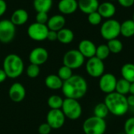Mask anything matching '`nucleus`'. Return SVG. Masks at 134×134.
Wrapping results in <instances>:
<instances>
[{
	"label": "nucleus",
	"mask_w": 134,
	"mask_h": 134,
	"mask_svg": "<svg viewBox=\"0 0 134 134\" xmlns=\"http://www.w3.org/2000/svg\"><path fill=\"white\" fill-rule=\"evenodd\" d=\"M61 90L65 98L75 99L79 100L86 94L88 84L82 76L73 75L70 79L64 82Z\"/></svg>",
	"instance_id": "1"
},
{
	"label": "nucleus",
	"mask_w": 134,
	"mask_h": 134,
	"mask_svg": "<svg viewBox=\"0 0 134 134\" xmlns=\"http://www.w3.org/2000/svg\"><path fill=\"white\" fill-rule=\"evenodd\" d=\"M104 103L106 104L109 113L118 117L126 115L130 108L126 96L118 93L115 91L107 94Z\"/></svg>",
	"instance_id": "2"
},
{
	"label": "nucleus",
	"mask_w": 134,
	"mask_h": 134,
	"mask_svg": "<svg viewBox=\"0 0 134 134\" xmlns=\"http://www.w3.org/2000/svg\"><path fill=\"white\" fill-rule=\"evenodd\" d=\"M2 69L5 72L7 78L16 79L20 77L24 72V61L22 58L17 54H8L3 60Z\"/></svg>",
	"instance_id": "3"
},
{
	"label": "nucleus",
	"mask_w": 134,
	"mask_h": 134,
	"mask_svg": "<svg viewBox=\"0 0 134 134\" xmlns=\"http://www.w3.org/2000/svg\"><path fill=\"white\" fill-rule=\"evenodd\" d=\"M82 130L85 134H104L107 130V123L104 119L93 115L84 121Z\"/></svg>",
	"instance_id": "4"
},
{
	"label": "nucleus",
	"mask_w": 134,
	"mask_h": 134,
	"mask_svg": "<svg viewBox=\"0 0 134 134\" xmlns=\"http://www.w3.org/2000/svg\"><path fill=\"white\" fill-rule=\"evenodd\" d=\"M120 27L121 23L119 21L112 18L108 19L100 26V35L107 41L118 38L120 35Z\"/></svg>",
	"instance_id": "5"
},
{
	"label": "nucleus",
	"mask_w": 134,
	"mask_h": 134,
	"mask_svg": "<svg viewBox=\"0 0 134 134\" xmlns=\"http://www.w3.org/2000/svg\"><path fill=\"white\" fill-rule=\"evenodd\" d=\"M61 110L66 118L71 120H77L82 114V108L78 100L65 98Z\"/></svg>",
	"instance_id": "6"
},
{
	"label": "nucleus",
	"mask_w": 134,
	"mask_h": 134,
	"mask_svg": "<svg viewBox=\"0 0 134 134\" xmlns=\"http://www.w3.org/2000/svg\"><path fill=\"white\" fill-rule=\"evenodd\" d=\"M85 63V57L78 49H70L63 57V65L71 69H78Z\"/></svg>",
	"instance_id": "7"
},
{
	"label": "nucleus",
	"mask_w": 134,
	"mask_h": 134,
	"mask_svg": "<svg viewBox=\"0 0 134 134\" xmlns=\"http://www.w3.org/2000/svg\"><path fill=\"white\" fill-rule=\"evenodd\" d=\"M16 35V26L10 20H0V42L3 44L11 42Z\"/></svg>",
	"instance_id": "8"
},
{
	"label": "nucleus",
	"mask_w": 134,
	"mask_h": 134,
	"mask_svg": "<svg viewBox=\"0 0 134 134\" xmlns=\"http://www.w3.org/2000/svg\"><path fill=\"white\" fill-rule=\"evenodd\" d=\"M27 32L28 37L31 39L37 42H41L46 39L49 28L46 24L35 22L29 25Z\"/></svg>",
	"instance_id": "9"
},
{
	"label": "nucleus",
	"mask_w": 134,
	"mask_h": 134,
	"mask_svg": "<svg viewBox=\"0 0 134 134\" xmlns=\"http://www.w3.org/2000/svg\"><path fill=\"white\" fill-rule=\"evenodd\" d=\"M86 70L87 74L93 78H100L104 74L105 65L103 60L97 57L88 59L86 63Z\"/></svg>",
	"instance_id": "10"
},
{
	"label": "nucleus",
	"mask_w": 134,
	"mask_h": 134,
	"mask_svg": "<svg viewBox=\"0 0 134 134\" xmlns=\"http://www.w3.org/2000/svg\"><path fill=\"white\" fill-rule=\"evenodd\" d=\"M65 119L61 109H50L46 115V122L52 130H58L64 125Z\"/></svg>",
	"instance_id": "11"
},
{
	"label": "nucleus",
	"mask_w": 134,
	"mask_h": 134,
	"mask_svg": "<svg viewBox=\"0 0 134 134\" xmlns=\"http://www.w3.org/2000/svg\"><path fill=\"white\" fill-rule=\"evenodd\" d=\"M118 79L111 73H104L100 77L99 88L101 92L108 94L115 91Z\"/></svg>",
	"instance_id": "12"
},
{
	"label": "nucleus",
	"mask_w": 134,
	"mask_h": 134,
	"mask_svg": "<svg viewBox=\"0 0 134 134\" xmlns=\"http://www.w3.org/2000/svg\"><path fill=\"white\" fill-rule=\"evenodd\" d=\"M49 58V53L46 49L43 47H36L33 49L28 56L30 64H34L36 65H42L45 64Z\"/></svg>",
	"instance_id": "13"
},
{
	"label": "nucleus",
	"mask_w": 134,
	"mask_h": 134,
	"mask_svg": "<svg viewBox=\"0 0 134 134\" xmlns=\"http://www.w3.org/2000/svg\"><path fill=\"white\" fill-rule=\"evenodd\" d=\"M9 97L15 103L21 102L26 97V90L20 82H14L9 90Z\"/></svg>",
	"instance_id": "14"
},
{
	"label": "nucleus",
	"mask_w": 134,
	"mask_h": 134,
	"mask_svg": "<svg viewBox=\"0 0 134 134\" xmlns=\"http://www.w3.org/2000/svg\"><path fill=\"white\" fill-rule=\"evenodd\" d=\"M97 46L93 42L89 39H83L82 40L78 47V50L82 54L85 58H91L95 57L96 54Z\"/></svg>",
	"instance_id": "15"
},
{
	"label": "nucleus",
	"mask_w": 134,
	"mask_h": 134,
	"mask_svg": "<svg viewBox=\"0 0 134 134\" xmlns=\"http://www.w3.org/2000/svg\"><path fill=\"white\" fill-rule=\"evenodd\" d=\"M79 9L77 0H60L58 2V9L61 14L70 15L76 12Z\"/></svg>",
	"instance_id": "16"
},
{
	"label": "nucleus",
	"mask_w": 134,
	"mask_h": 134,
	"mask_svg": "<svg viewBox=\"0 0 134 134\" xmlns=\"http://www.w3.org/2000/svg\"><path fill=\"white\" fill-rule=\"evenodd\" d=\"M66 24V20L64 15L62 14H56L49 18V20L46 24L49 30L58 31L64 27Z\"/></svg>",
	"instance_id": "17"
},
{
	"label": "nucleus",
	"mask_w": 134,
	"mask_h": 134,
	"mask_svg": "<svg viewBox=\"0 0 134 134\" xmlns=\"http://www.w3.org/2000/svg\"><path fill=\"white\" fill-rule=\"evenodd\" d=\"M97 12L100 14V16L103 18L110 19L115 16L116 13V7L110 1L104 2L102 3H100Z\"/></svg>",
	"instance_id": "18"
},
{
	"label": "nucleus",
	"mask_w": 134,
	"mask_h": 134,
	"mask_svg": "<svg viewBox=\"0 0 134 134\" xmlns=\"http://www.w3.org/2000/svg\"><path fill=\"white\" fill-rule=\"evenodd\" d=\"M100 2L98 0H79V9L85 14H90L98 9Z\"/></svg>",
	"instance_id": "19"
},
{
	"label": "nucleus",
	"mask_w": 134,
	"mask_h": 134,
	"mask_svg": "<svg viewBox=\"0 0 134 134\" xmlns=\"http://www.w3.org/2000/svg\"><path fill=\"white\" fill-rule=\"evenodd\" d=\"M28 17L29 16L27 10L24 9H17L12 13L10 20L15 26H21L27 23Z\"/></svg>",
	"instance_id": "20"
},
{
	"label": "nucleus",
	"mask_w": 134,
	"mask_h": 134,
	"mask_svg": "<svg viewBox=\"0 0 134 134\" xmlns=\"http://www.w3.org/2000/svg\"><path fill=\"white\" fill-rule=\"evenodd\" d=\"M63 83L64 82L59 78V76L54 74L49 75L48 76H46L45 79V84L46 87L53 90H57L60 89L61 90Z\"/></svg>",
	"instance_id": "21"
},
{
	"label": "nucleus",
	"mask_w": 134,
	"mask_h": 134,
	"mask_svg": "<svg viewBox=\"0 0 134 134\" xmlns=\"http://www.w3.org/2000/svg\"><path fill=\"white\" fill-rule=\"evenodd\" d=\"M75 38L74 32L69 28H62L57 31V40L62 44L71 43Z\"/></svg>",
	"instance_id": "22"
},
{
	"label": "nucleus",
	"mask_w": 134,
	"mask_h": 134,
	"mask_svg": "<svg viewBox=\"0 0 134 134\" xmlns=\"http://www.w3.org/2000/svg\"><path fill=\"white\" fill-rule=\"evenodd\" d=\"M120 35L125 38H131L134 35V21L133 19L126 20L121 23Z\"/></svg>",
	"instance_id": "23"
},
{
	"label": "nucleus",
	"mask_w": 134,
	"mask_h": 134,
	"mask_svg": "<svg viewBox=\"0 0 134 134\" xmlns=\"http://www.w3.org/2000/svg\"><path fill=\"white\" fill-rule=\"evenodd\" d=\"M121 75L122 79L127 80L130 83L134 82V64L127 63L122 65L121 68Z\"/></svg>",
	"instance_id": "24"
},
{
	"label": "nucleus",
	"mask_w": 134,
	"mask_h": 134,
	"mask_svg": "<svg viewBox=\"0 0 134 134\" xmlns=\"http://www.w3.org/2000/svg\"><path fill=\"white\" fill-rule=\"evenodd\" d=\"M53 0H34L33 5L37 13H48L53 6Z\"/></svg>",
	"instance_id": "25"
},
{
	"label": "nucleus",
	"mask_w": 134,
	"mask_h": 134,
	"mask_svg": "<svg viewBox=\"0 0 134 134\" xmlns=\"http://www.w3.org/2000/svg\"><path fill=\"white\" fill-rule=\"evenodd\" d=\"M130 82L122 78L117 81L115 92L122 95L126 96L127 94L130 93Z\"/></svg>",
	"instance_id": "26"
},
{
	"label": "nucleus",
	"mask_w": 134,
	"mask_h": 134,
	"mask_svg": "<svg viewBox=\"0 0 134 134\" xmlns=\"http://www.w3.org/2000/svg\"><path fill=\"white\" fill-rule=\"evenodd\" d=\"M107 46L110 52L114 54L119 53L120 52H122L123 49V44L121 42V40H119V38H114V39L108 41Z\"/></svg>",
	"instance_id": "27"
},
{
	"label": "nucleus",
	"mask_w": 134,
	"mask_h": 134,
	"mask_svg": "<svg viewBox=\"0 0 134 134\" xmlns=\"http://www.w3.org/2000/svg\"><path fill=\"white\" fill-rule=\"evenodd\" d=\"M64 99L59 95H52L47 100V104L50 109H61Z\"/></svg>",
	"instance_id": "28"
},
{
	"label": "nucleus",
	"mask_w": 134,
	"mask_h": 134,
	"mask_svg": "<svg viewBox=\"0 0 134 134\" xmlns=\"http://www.w3.org/2000/svg\"><path fill=\"white\" fill-rule=\"evenodd\" d=\"M93 114H94V116L104 119L108 115L109 111H108L106 104L104 102H101V103L97 104L95 106V108L93 109Z\"/></svg>",
	"instance_id": "29"
},
{
	"label": "nucleus",
	"mask_w": 134,
	"mask_h": 134,
	"mask_svg": "<svg viewBox=\"0 0 134 134\" xmlns=\"http://www.w3.org/2000/svg\"><path fill=\"white\" fill-rule=\"evenodd\" d=\"M110 53H111V52H110L107 44H101V45L97 46L95 57H97V58H99L100 60L104 61L109 57Z\"/></svg>",
	"instance_id": "30"
},
{
	"label": "nucleus",
	"mask_w": 134,
	"mask_h": 134,
	"mask_svg": "<svg viewBox=\"0 0 134 134\" xmlns=\"http://www.w3.org/2000/svg\"><path fill=\"white\" fill-rule=\"evenodd\" d=\"M57 75L63 82H64V81L68 80V79H70L73 75L72 69H71L70 68H68L65 65H63L59 68V70L57 71Z\"/></svg>",
	"instance_id": "31"
},
{
	"label": "nucleus",
	"mask_w": 134,
	"mask_h": 134,
	"mask_svg": "<svg viewBox=\"0 0 134 134\" xmlns=\"http://www.w3.org/2000/svg\"><path fill=\"white\" fill-rule=\"evenodd\" d=\"M26 74L30 79H35L37 78L40 74V68L38 65L30 64L27 69H26Z\"/></svg>",
	"instance_id": "32"
},
{
	"label": "nucleus",
	"mask_w": 134,
	"mask_h": 134,
	"mask_svg": "<svg viewBox=\"0 0 134 134\" xmlns=\"http://www.w3.org/2000/svg\"><path fill=\"white\" fill-rule=\"evenodd\" d=\"M102 19L103 17L100 16V14L97 11L88 14V22L91 25L97 26V25L100 24L102 22Z\"/></svg>",
	"instance_id": "33"
},
{
	"label": "nucleus",
	"mask_w": 134,
	"mask_h": 134,
	"mask_svg": "<svg viewBox=\"0 0 134 134\" xmlns=\"http://www.w3.org/2000/svg\"><path fill=\"white\" fill-rule=\"evenodd\" d=\"M125 134H134V116L126 119L124 124Z\"/></svg>",
	"instance_id": "34"
},
{
	"label": "nucleus",
	"mask_w": 134,
	"mask_h": 134,
	"mask_svg": "<svg viewBox=\"0 0 134 134\" xmlns=\"http://www.w3.org/2000/svg\"><path fill=\"white\" fill-rule=\"evenodd\" d=\"M49 20V16L48 13L45 12H38L36 16H35V22L42 24H46Z\"/></svg>",
	"instance_id": "35"
},
{
	"label": "nucleus",
	"mask_w": 134,
	"mask_h": 134,
	"mask_svg": "<svg viewBox=\"0 0 134 134\" xmlns=\"http://www.w3.org/2000/svg\"><path fill=\"white\" fill-rule=\"evenodd\" d=\"M51 130H52V128L50 127V126L47 122L41 124L38 129V131L39 134H49Z\"/></svg>",
	"instance_id": "36"
},
{
	"label": "nucleus",
	"mask_w": 134,
	"mask_h": 134,
	"mask_svg": "<svg viewBox=\"0 0 134 134\" xmlns=\"http://www.w3.org/2000/svg\"><path fill=\"white\" fill-rule=\"evenodd\" d=\"M117 2L124 8H130L134 5V0H118Z\"/></svg>",
	"instance_id": "37"
},
{
	"label": "nucleus",
	"mask_w": 134,
	"mask_h": 134,
	"mask_svg": "<svg viewBox=\"0 0 134 134\" xmlns=\"http://www.w3.org/2000/svg\"><path fill=\"white\" fill-rule=\"evenodd\" d=\"M46 39L49 40V41H50V42H53V41L57 40V31L49 30V32L47 34Z\"/></svg>",
	"instance_id": "38"
},
{
	"label": "nucleus",
	"mask_w": 134,
	"mask_h": 134,
	"mask_svg": "<svg viewBox=\"0 0 134 134\" xmlns=\"http://www.w3.org/2000/svg\"><path fill=\"white\" fill-rule=\"evenodd\" d=\"M7 9V3L5 0H0V17L4 15Z\"/></svg>",
	"instance_id": "39"
},
{
	"label": "nucleus",
	"mask_w": 134,
	"mask_h": 134,
	"mask_svg": "<svg viewBox=\"0 0 134 134\" xmlns=\"http://www.w3.org/2000/svg\"><path fill=\"white\" fill-rule=\"evenodd\" d=\"M127 98V102L130 107H134V95L133 94H130L128 97H126Z\"/></svg>",
	"instance_id": "40"
},
{
	"label": "nucleus",
	"mask_w": 134,
	"mask_h": 134,
	"mask_svg": "<svg viewBox=\"0 0 134 134\" xmlns=\"http://www.w3.org/2000/svg\"><path fill=\"white\" fill-rule=\"evenodd\" d=\"M7 78V75L3 69H0V83L3 82Z\"/></svg>",
	"instance_id": "41"
},
{
	"label": "nucleus",
	"mask_w": 134,
	"mask_h": 134,
	"mask_svg": "<svg viewBox=\"0 0 134 134\" xmlns=\"http://www.w3.org/2000/svg\"><path fill=\"white\" fill-rule=\"evenodd\" d=\"M130 94L134 95V82L130 83Z\"/></svg>",
	"instance_id": "42"
},
{
	"label": "nucleus",
	"mask_w": 134,
	"mask_h": 134,
	"mask_svg": "<svg viewBox=\"0 0 134 134\" xmlns=\"http://www.w3.org/2000/svg\"><path fill=\"white\" fill-rule=\"evenodd\" d=\"M110 2H115V1H118V0H109Z\"/></svg>",
	"instance_id": "43"
},
{
	"label": "nucleus",
	"mask_w": 134,
	"mask_h": 134,
	"mask_svg": "<svg viewBox=\"0 0 134 134\" xmlns=\"http://www.w3.org/2000/svg\"><path fill=\"white\" fill-rule=\"evenodd\" d=\"M133 21H134V13H133Z\"/></svg>",
	"instance_id": "44"
},
{
	"label": "nucleus",
	"mask_w": 134,
	"mask_h": 134,
	"mask_svg": "<svg viewBox=\"0 0 134 134\" xmlns=\"http://www.w3.org/2000/svg\"><path fill=\"white\" fill-rule=\"evenodd\" d=\"M117 134H125V133H117Z\"/></svg>",
	"instance_id": "45"
}]
</instances>
